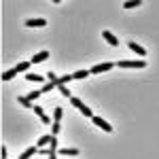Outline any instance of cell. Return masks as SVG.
Here are the masks:
<instances>
[{"label": "cell", "instance_id": "1", "mask_svg": "<svg viewBox=\"0 0 159 159\" xmlns=\"http://www.w3.org/2000/svg\"><path fill=\"white\" fill-rule=\"evenodd\" d=\"M117 66H119V68H144L147 61H144V60H136V61L121 60V61H117Z\"/></svg>", "mask_w": 159, "mask_h": 159}, {"label": "cell", "instance_id": "2", "mask_svg": "<svg viewBox=\"0 0 159 159\" xmlns=\"http://www.w3.org/2000/svg\"><path fill=\"white\" fill-rule=\"evenodd\" d=\"M91 121H93V125H98L100 129H104V132H108V134L112 132V125H110V123H106L102 117H98V115H93V117H91Z\"/></svg>", "mask_w": 159, "mask_h": 159}, {"label": "cell", "instance_id": "3", "mask_svg": "<svg viewBox=\"0 0 159 159\" xmlns=\"http://www.w3.org/2000/svg\"><path fill=\"white\" fill-rule=\"evenodd\" d=\"M110 68H115V64H112V61H104V64H96L93 68H89V72L98 74V72H106V70H110Z\"/></svg>", "mask_w": 159, "mask_h": 159}, {"label": "cell", "instance_id": "4", "mask_svg": "<svg viewBox=\"0 0 159 159\" xmlns=\"http://www.w3.org/2000/svg\"><path fill=\"white\" fill-rule=\"evenodd\" d=\"M102 36H104V40H106L108 45H112V47H117V45H119V38L115 36L112 32H108V30H104V32H102Z\"/></svg>", "mask_w": 159, "mask_h": 159}, {"label": "cell", "instance_id": "5", "mask_svg": "<svg viewBox=\"0 0 159 159\" xmlns=\"http://www.w3.org/2000/svg\"><path fill=\"white\" fill-rule=\"evenodd\" d=\"M127 47H129V51H134V53H138L140 57H144V55H147V49H144V47H140L138 43H132V40H129V43H127Z\"/></svg>", "mask_w": 159, "mask_h": 159}, {"label": "cell", "instance_id": "6", "mask_svg": "<svg viewBox=\"0 0 159 159\" xmlns=\"http://www.w3.org/2000/svg\"><path fill=\"white\" fill-rule=\"evenodd\" d=\"M51 140H53V136H49V134L40 136V138H38V142H36V147L38 148H45L47 144H51Z\"/></svg>", "mask_w": 159, "mask_h": 159}, {"label": "cell", "instance_id": "7", "mask_svg": "<svg viewBox=\"0 0 159 159\" xmlns=\"http://www.w3.org/2000/svg\"><path fill=\"white\" fill-rule=\"evenodd\" d=\"M47 57H49V51H40V53H36V55H34L30 61H32V64H40V61L47 60Z\"/></svg>", "mask_w": 159, "mask_h": 159}, {"label": "cell", "instance_id": "8", "mask_svg": "<svg viewBox=\"0 0 159 159\" xmlns=\"http://www.w3.org/2000/svg\"><path fill=\"white\" fill-rule=\"evenodd\" d=\"M45 24H47V19H28V21H25L28 28H43Z\"/></svg>", "mask_w": 159, "mask_h": 159}, {"label": "cell", "instance_id": "9", "mask_svg": "<svg viewBox=\"0 0 159 159\" xmlns=\"http://www.w3.org/2000/svg\"><path fill=\"white\" fill-rule=\"evenodd\" d=\"M36 153H38V147H36V144H34V147H28L24 153H21V157H19V159H30V155H36Z\"/></svg>", "mask_w": 159, "mask_h": 159}, {"label": "cell", "instance_id": "10", "mask_svg": "<svg viewBox=\"0 0 159 159\" xmlns=\"http://www.w3.org/2000/svg\"><path fill=\"white\" fill-rule=\"evenodd\" d=\"M17 70H15V68H13V70H7V72H2V81H11V79H15V76H17Z\"/></svg>", "mask_w": 159, "mask_h": 159}, {"label": "cell", "instance_id": "11", "mask_svg": "<svg viewBox=\"0 0 159 159\" xmlns=\"http://www.w3.org/2000/svg\"><path fill=\"white\" fill-rule=\"evenodd\" d=\"M30 66H32V61H21V64H17V66H15V70H17V72H28V68H30Z\"/></svg>", "mask_w": 159, "mask_h": 159}, {"label": "cell", "instance_id": "12", "mask_svg": "<svg viewBox=\"0 0 159 159\" xmlns=\"http://www.w3.org/2000/svg\"><path fill=\"white\" fill-rule=\"evenodd\" d=\"M25 79H28V81H34V83H43V81H45V79H43L40 74H32V72L25 74Z\"/></svg>", "mask_w": 159, "mask_h": 159}, {"label": "cell", "instance_id": "13", "mask_svg": "<svg viewBox=\"0 0 159 159\" xmlns=\"http://www.w3.org/2000/svg\"><path fill=\"white\" fill-rule=\"evenodd\" d=\"M140 4H142L140 0H127V2H123L125 9H136V7H140Z\"/></svg>", "mask_w": 159, "mask_h": 159}, {"label": "cell", "instance_id": "14", "mask_svg": "<svg viewBox=\"0 0 159 159\" xmlns=\"http://www.w3.org/2000/svg\"><path fill=\"white\" fill-rule=\"evenodd\" d=\"M57 153H61V155H79V148H60Z\"/></svg>", "mask_w": 159, "mask_h": 159}, {"label": "cell", "instance_id": "15", "mask_svg": "<svg viewBox=\"0 0 159 159\" xmlns=\"http://www.w3.org/2000/svg\"><path fill=\"white\" fill-rule=\"evenodd\" d=\"M89 70H76V72L72 74V79H85V76H89Z\"/></svg>", "mask_w": 159, "mask_h": 159}, {"label": "cell", "instance_id": "16", "mask_svg": "<svg viewBox=\"0 0 159 159\" xmlns=\"http://www.w3.org/2000/svg\"><path fill=\"white\" fill-rule=\"evenodd\" d=\"M40 96H43V91L38 89V91H30V96H25V98L30 100V102H34V100H38V98H40Z\"/></svg>", "mask_w": 159, "mask_h": 159}, {"label": "cell", "instance_id": "17", "mask_svg": "<svg viewBox=\"0 0 159 159\" xmlns=\"http://www.w3.org/2000/svg\"><path fill=\"white\" fill-rule=\"evenodd\" d=\"M61 115H64V110H61L60 106H57V108H55V112H53V121H55V123H60V121H61Z\"/></svg>", "mask_w": 159, "mask_h": 159}, {"label": "cell", "instance_id": "18", "mask_svg": "<svg viewBox=\"0 0 159 159\" xmlns=\"http://www.w3.org/2000/svg\"><path fill=\"white\" fill-rule=\"evenodd\" d=\"M70 81H72V74H64V76H60L57 85H66V83H70Z\"/></svg>", "mask_w": 159, "mask_h": 159}, {"label": "cell", "instance_id": "19", "mask_svg": "<svg viewBox=\"0 0 159 159\" xmlns=\"http://www.w3.org/2000/svg\"><path fill=\"white\" fill-rule=\"evenodd\" d=\"M60 129H61V125H60V123H55V121L51 123V134H53V136H57V134H60Z\"/></svg>", "mask_w": 159, "mask_h": 159}, {"label": "cell", "instance_id": "20", "mask_svg": "<svg viewBox=\"0 0 159 159\" xmlns=\"http://www.w3.org/2000/svg\"><path fill=\"white\" fill-rule=\"evenodd\" d=\"M70 102H72V106H74V108H79V110H81L83 106H85V104H83V102H81L79 98H70Z\"/></svg>", "mask_w": 159, "mask_h": 159}, {"label": "cell", "instance_id": "21", "mask_svg": "<svg viewBox=\"0 0 159 159\" xmlns=\"http://www.w3.org/2000/svg\"><path fill=\"white\" fill-rule=\"evenodd\" d=\"M17 102H21V106H25V108H30V104H32V102L25 98V96H19V98H17Z\"/></svg>", "mask_w": 159, "mask_h": 159}, {"label": "cell", "instance_id": "22", "mask_svg": "<svg viewBox=\"0 0 159 159\" xmlns=\"http://www.w3.org/2000/svg\"><path fill=\"white\" fill-rule=\"evenodd\" d=\"M57 89L61 91V96H64V98H70V91H68V87H66V85H57Z\"/></svg>", "mask_w": 159, "mask_h": 159}, {"label": "cell", "instance_id": "23", "mask_svg": "<svg viewBox=\"0 0 159 159\" xmlns=\"http://www.w3.org/2000/svg\"><path fill=\"white\" fill-rule=\"evenodd\" d=\"M53 87H55L53 83H47V85H43V87H40V91H43V93H47V91H51V89H53Z\"/></svg>", "mask_w": 159, "mask_h": 159}, {"label": "cell", "instance_id": "24", "mask_svg": "<svg viewBox=\"0 0 159 159\" xmlns=\"http://www.w3.org/2000/svg\"><path fill=\"white\" fill-rule=\"evenodd\" d=\"M81 112H83L85 117H89V119L93 117V112H91V108H87V106H83V108H81Z\"/></svg>", "mask_w": 159, "mask_h": 159}, {"label": "cell", "instance_id": "25", "mask_svg": "<svg viewBox=\"0 0 159 159\" xmlns=\"http://www.w3.org/2000/svg\"><path fill=\"white\" fill-rule=\"evenodd\" d=\"M34 112H36V115H38V117H40V119L45 117V110L40 108V106H34Z\"/></svg>", "mask_w": 159, "mask_h": 159}, {"label": "cell", "instance_id": "26", "mask_svg": "<svg viewBox=\"0 0 159 159\" xmlns=\"http://www.w3.org/2000/svg\"><path fill=\"white\" fill-rule=\"evenodd\" d=\"M40 121L45 123V125H49V123H51V119H49V117H47V115H45V117H43V119H40Z\"/></svg>", "mask_w": 159, "mask_h": 159}, {"label": "cell", "instance_id": "27", "mask_svg": "<svg viewBox=\"0 0 159 159\" xmlns=\"http://www.w3.org/2000/svg\"><path fill=\"white\" fill-rule=\"evenodd\" d=\"M49 159H57V157H55V153H49Z\"/></svg>", "mask_w": 159, "mask_h": 159}]
</instances>
